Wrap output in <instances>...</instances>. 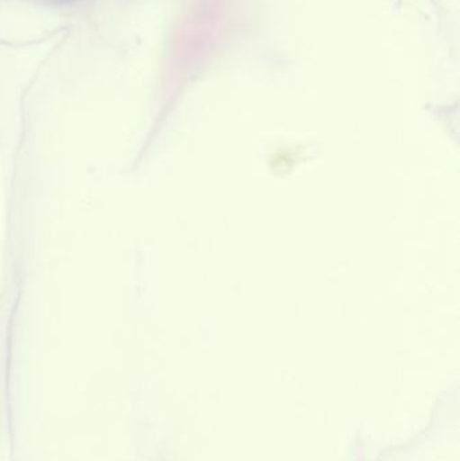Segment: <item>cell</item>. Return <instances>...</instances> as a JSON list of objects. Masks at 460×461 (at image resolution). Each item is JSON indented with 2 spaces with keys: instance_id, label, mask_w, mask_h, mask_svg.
<instances>
[{
  "instance_id": "cell-1",
  "label": "cell",
  "mask_w": 460,
  "mask_h": 461,
  "mask_svg": "<svg viewBox=\"0 0 460 461\" xmlns=\"http://www.w3.org/2000/svg\"><path fill=\"white\" fill-rule=\"evenodd\" d=\"M62 2H65V0H62Z\"/></svg>"
}]
</instances>
